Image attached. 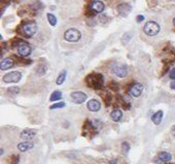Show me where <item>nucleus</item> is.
Here are the masks:
<instances>
[{
  "label": "nucleus",
  "mask_w": 175,
  "mask_h": 164,
  "mask_svg": "<svg viewBox=\"0 0 175 164\" xmlns=\"http://www.w3.org/2000/svg\"><path fill=\"white\" fill-rule=\"evenodd\" d=\"M169 77H170V78H172V80L175 81V67L171 69L170 74H169Z\"/></svg>",
  "instance_id": "27"
},
{
  "label": "nucleus",
  "mask_w": 175,
  "mask_h": 164,
  "mask_svg": "<svg viewBox=\"0 0 175 164\" xmlns=\"http://www.w3.org/2000/svg\"><path fill=\"white\" fill-rule=\"evenodd\" d=\"M105 5L102 1H99V0H94L92 1V3L90 5V10L92 11H94L95 14H100L104 10Z\"/></svg>",
  "instance_id": "11"
},
{
  "label": "nucleus",
  "mask_w": 175,
  "mask_h": 164,
  "mask_svg": "<svg viewBox=\"0 0 175 164\" xmlns=\"http://www.w3.org/2000/svg\"><path fill=\"white\" fill-rule=\"evenodd\" d=\"M36 130H33V129H27L23 130L22 132H21V138L26 140V142H30L32 138H34V136L36 135Z\"/></svg>",
  "instance_id": "12"
},
{
  "label": "nucleus",
  "mask_w": 175,
  "mask_h": 164,
  "mask_svg": "<svg viewBox=\"0 0 175 164\" xmlns=\"http://www.w3.org/2000/svg\"><path fill=\"white\" fill-rule=\"evenodd\" d=\"M87 84L91 88H99L103 85V77L99 74H92L87 77Z\"/></svg>",
  "instance_id": "2"
},
{
  "label": "nucleus",
  "mask_w": 175,
  "mask_h": 164,
  "mask_svg": "<svg viewBox=\"0 0 175 164\" xmlns=\"http://www.w3.org/2000/svg\"><path fill=\"white\" fill-rule=\"evenodd\" d=\"M82 37V33L81 31L78 30L75 28H70V29H67L64 33V38L65 40L69 42H76L81 39Z\"/></svg>",
  "instance_id": "1"
},
{
  "label": "nucleus",
  "mask_w": 175,
  "mask_h": 164,
  "mask_svg": "<svg viewBox=\"0 0 175 164\" xmlns=\"http://www.w3.org/2000/svg\"><path fill=\"white\" fill-rule=\"evenodd\" d=\"M108 163H110V164H117V160H111V161H109Z\"/></svg>",
  "instance_id": "31"
},
{
  "label": "nucleus",
  "mask_w": 175,
  "mask_h": 164,
  "mask_svg": "<svg viewBox=\"0 0 175 164\" xmlns=\"http://www.w3.org/2000/svg\"><path fill=\"white\" fill-rule=\"evenodd\" d=\"M143 31L148 36H156L160 32V25L157 22L149 21L144 25Z\"/></svg>",
  "instance_id": "3"
},
{
  "label": "nucleus",
  "mask_w": 175,
  "mask_h": 164,
  "mask_svg": "<svg viewBox=\"0 0 175 164\" xmlns=\"http://www.w3.org/2000/svg\"><path fill=\"white\" fill-rule=\"evenodd\" d=\"M8 93H10L11 95H18V93L20 92V89L18 87H14V88H10V89L7 90Z\"/></svg>",
  "instance_id": "25"
},
{
  "label": "nucleus",
  "mask_w": 175,
  "mask_h": 164,
  "mask_svg": "<svg viewBox=\"0 0 175 164\" xmlns=\"http://www.w3.org/2000/svg\"><path fill=\"white\" fill-rule=\"evenodd\" d=\"M131 36H132V33H130V32H129V33L125 34L124 36H123V43H127V42H128L129 40L131 39Z\"/></svg>",
  "instance_id": "26"
},
{
  "label": "nucleus",
  "mask_w": 175,
  "mask_h": 164,
  "mask_svg": "<svg viewBox=\"0 0 175 164\" xmlns=\"http://www.w3.org/2000/svg\"><path fill=\"white\" fill-rule=\"evenodd\" d=\"M130 151V143L127 142H124L121 143V152L124 154H128Z\"/></svg>",
  "instance_id": "23"
},
{
  "label": "nucleus",
  "mask_w": 175,
  "mask_h": 164,
  "mask_svg": "<svg viewBox=\"0 0 175 164\" xmlns=\"http://www.w3.org/2000/svg\"><path fill=\"white\" fill-rule=\"evenodd\" d=\"M142 91H143V86L139 83H136L134 85H132L129 89V94L133 96V97H139L141 95Z\"/></svg>",
  "instance_id": "10"
},
{
  "label": "nucleus",
  "mask_w": 175,
  "mask_h": 164,
  "mask_svg": "<svg viewBox=\"0 0 175 164\" xmlns=\"http://www.w3.org/2000/svg\"><path fill=\"white\" fill-rule=\"evenodd\" d=\"M143 20H144V17H143V16H138L137 18H136V21H137L138 23L142 22Z\"/></svg>",
  "instance_id": "28"
},
{
  "label": "nucleus",
  "mask_w": 175,
  "mask_h": 164,
  "mask_svg": "<svg viewBox=\"0 0 175 164\" xmlns=\"http://www.w3.org/2000/svg\"><path fill=\"white\" fill-rule=\"evenodd\" d=\"M88 110H91V112H98L101 108V103L97 100V99H91L90 101L88 102Z\"/></svg>",
  "instance_id": "13"
},
{
  "label": "nucleus",
  "mask_w": 175,
  "mask_h": 164,
  "mask_svg": "<svg viewBox=\"0 0 175 164\" xmlns=\"http://www.w3.org/2000/svg\"><path fill=\"white\" fill-rule=\"evenodd\" d=\"M173 25L175 26V18H174V19H173Z\"/></svg>",
  "instance_id": "32"
},
{
  "label": "nucleus",
  "mask_w": 175,
  "mask_h": 164,
  "mask_svg": "<svg viewBox=\"0 0 175 164\" xmlns=\"http://www.w3.org/2000/svg\"><path fill=\"white\" fill-rule=\"evenodd\" d=\"M46 17H47V21H49L50 24L52 26H56V24H57V18H56L53 14H47Z\"/></svg>",
  "instance_id": "21"
},
{
  "label": "nucleus",
  "mask_w": 175,
  "mask_h": 164,
  "mask_svg": "<svg viewBox=\"0 0 175 164\" xmlns=\"http://www.w3.org/2000/svg\"><path fill=\"white\" fill-rule=\"evenodd\" d=\"M66 75H67L66 70H62V71L58 75L57 81H56V84H57V85H62V84H63L65 82V78H66Z\"/></svg>",
  "instance_id": "19"
},
{
  "label": "nucleus",
  "mask_w": 175,
  "mask_h": 164,
  "mask_svg": "<svg viewBox=\"0 0 175 164\" xmlns=\"http://www.w3.org/2000/svg\"><path fill=\"white\" fill-rule=\"evenodd\" d=\"M46 72V65H38L36 68V74L38 75H43Z\"/></svg>",
  "instance_id": "22"
},
{
  "label": "nucleus",
  "mask_w": 175,
  "mask_h": 164,
  "mask_svg": "<svg viewBox=\"0 0 175 164\" xmlns=\"http://www.w3.org/2000/svg\"><path fill=\"white\" fill-rule=\"evenodd\" d=\"M33 147H34V143L32 142H23L18 145V149H19V151H21V152L29 151Z\"/></svg>",
  "instance_id": "15"
},
{
  "label": "nucleus",
  "mask_w": 175,
  "mask_h": 164,
  "mask_svg": "<svg viewBox=\"0 0 175 164\" xmlns=\"http://www.w3.org/2000/svg\"><path fill=\"white\" fill-rule=\"evenodd\" d=\"M65 102L63 101H60V102H58V103H56V104H53L52 106H51V110H56V108H63L65 107Z\"/></svg>",
  "instance_id": "24"
},
{
  "label": "nucleus",
  "mask_w": 175,
  "mask_h": 164,
  "mask_svg": "<svg viewBox=\"0 0 175 164\" xmlns=\"http://www.w3.org/2000/svg\"><path fill=\"white\" fill-rule=\"evenodd\" d=\"M61 98H62V92H61V91H55V92H53V94L51 95L50 100H51V101H59Z\"/></svg>",
  "instance_id": "20"
},
{
  "label": "nucleus",
  "mask_w": 175,
  "mask_h": 164,
  "mask_svg": "<svg viewBox=\"0 0 175 164\" xmlns=\"http://www.w3.org/2000/svg\"><path fill=\"white\" fill-rule=\"evenodd\" d=\"M22 78V74L19 71H11L10 74H6L3 77L4 83H18Z\"/></svg>",
  "instance_id": "5"
},
{
  "label": "nucleus",
  "mask_w": 175,
  "mask_h": 164,
  "mask_svg": "<svg viewBox=\"0 0 175 164\" xmlns=\"http://www.w3.org/2000/svg\"><path fill=\"white\" fill-rule=\"evenodd\" d=\"M163 116H164V114H163L162 110H159V112H157L155 115L152 117V120L153 122V124L156 125H160L163 120Z\"/></svg>",
  "instance_id": "16"
},
{
  "label": "nucleus",
  "mask_w": 175,
  "mask_h": 164,
  "mask_svg": "<svg viewBox=\"0 0 175 164\" xmlns=\"http://www.w3.org/2000/svg\"><path fill=\"white\" fill-rule=\"evenodd\" d=\"M110 117L114 122H118L121 119V117H123V112H121V110H117H117H113L111 112Z\"/></svg>",
  "instance_id": "17"
},
{
  "label": "nucleus",
  "mask_w": 175,
  "mask_h": 164,
  "mask_svg": "<svg viewBox=\"0 0 175 164\" xmlns=\"http://www.w3.org/2000/svg\"><path fill=\"white\" fill-rule=\"evenodd\" d=\"M171 133H172V135L175 137V125L172 126V128H171Z\"/></svg>",
  "instance_id": "29"
},
{
  "label": "nucleus",
  "mask_w": 175,
  "mask_h": 164,
  "mask_svg": "<svg viewBox=\"0 0 175 164\" xmlns=\"http://www.w3.org/2000/svg\"><path fill=\"white\" fill-rule=\"evenodd\" d=\"M31 46L25 42H22L20 46H18V54L21 57H27L31 54Z\"/></svg>",
  "instance_id": "9"
},
{
  "label": "nucleus",
  "mask_w": 175,
  "mask_h": 164,
  "mask_svg": "<svg viewBox=\"0 0 175 164\" xmlns=\"http://www.w3.org/2000/svg\"><path fill=\"white\" fill-rule=\"evenodd\" d=\"M87 94L84 92H81V91H76V92H72L71 93V99H72L73 102L78 104H81L82 102H85L87 100Z\"/></svg>",
  "instance_id": "6"
},
{
  "label": "nucleus",
  "mask_w": 175,
  "mask_h": 164,
  "mask_svg": "<svg viewBox=\"0 0 175 164\" xmlns=\"http://www.w3.org/2000/svg\"><path fill=\"white\" fill-rule=\"evenodd\" d=\"M112 71L113 74L118 78H125L128 74V70H127V67L123 65V64H117V65L113 66L112 68Z\"/></svg>",
  "instance_id": "7"
},
{
  "label": "nucleus",
  "mask_w": 175,
  "mask_h": 164,
  "mask_svg": "<svg viewBox=\"0 0 175 164\" xmlns=\"http://www.w3.org/2000/svg\"><path fill=\"white\" fill-rule=\"evenodd\" d=\"M38 30V27L35 23H27L23 26V33L25 36L27 37H32L36 34Z\"/></svg>",
  "instance_id": "4"
},
{
  "label": "nucleus",
  "mask_w": 175,
  "mask_h": 164,
  "mask_svg": "<svg viewBox=\"0 0 175 164\" xmlns=\"http://www.w3.org/2000/svg\"><path fill=\"white\" fill-rule=\"evenodd\" d=\"M159 161H162V162H169L172 159V155L170 153H167V152H162V153L159 154Z\"/></svg>",
  "instance_id": "18"
},
{
  "label": "nucleus",
  "mask_w": 175,
  "mask_h": 164,
  "mask_svg": "<svg viewBox=\"0 0 175 164\" xmlns=\"http://www.w3.org/2000/svg\"><path fill=\"white\" fill-rule=\"evenodd\" d=\"M170 87H171V89L175 90V82H172V83L170 84Z\"/></svg>",
  "instance_id": "30"
},
{
  "label": "nucleus",
  "mask_w": 175,
  "mask_h": 164,
  "mask_svg": "<svg viewBox=\"0 0 175 164\" xmlns=\"http://www.w3.org/2000/svg\"><path fill=\"white\" fill-rule=\"evenodd\" d=\"M117 13L120 16L127 17L130 13H131L132 6H131V4H129V3H121L117 5Z\"/></svg>",
  "instance_id": "8"
},
{
  "label": "nucleus",
  "mask_w": 175,
  "mask_h": 164,
  "mask_svg": "<svg viewBox=\"0 0 175 164\" xmlns=\"http://www.w3.org/2000/svg\"><path fill=\"white\" fill-rule=\"evenodd\" d=\"M14 60L10 59V58H4L3 60L1 61V64H0V68L1 70H7L11 68L14 66Z\"/></svg>",
  "instance_id": "14"
}]
</instances>
